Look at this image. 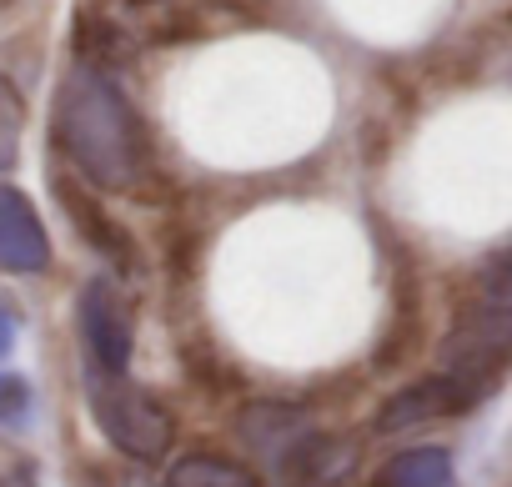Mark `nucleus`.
Returning a JSON list of instances; mask_svg holds the SVG:
<instances>
[{
    "instance_id": "nucleus-6",
    "label": "nucleus",
    "mask_w": 512,
    "mask_h": 487,
    "mask_svg": "<svg viewBox=\"0 0 512 487\" xmlns=\"http://www.w3.org/2000/svg\"><path fill=\"white\" fill-rule=\"evenodd\" d=\"M241 437L256 447V452H267L277 462H287L292 452H302L312 437H307V412L297 407H282V402H256L246 417H241Z\"/></svg>"
},
{
    "instance_id": "nucleus-14",
    "label": "nucleus",
    "mask_w": 512,
    "mask_h": 487,
    "mask_svg": "<svg viewBox=\"0 0 512 487\" xmlns=\"http://www.w3.org/2000/svg\"><path fill=\"white\" fill-rule=\"evenodd\" d=\"M11 342H16V322H11L6 312H0V357L11 352Z\"/></svg>"
},
{
    "instance_id": "nucleus-3",
    "label": "nucleus",
    "mask_w": 512,
    "mask_h": 487,
    "mask_svg": "<svg viewBox=\"0 0 512 487\" xmlns=\"http://www.w3.org/2000/svg\"><path fill=\"white\" fill-rule=\"evenodd\" d=\"M86 397H91L96 427H101V432L111 437V447H121L126 457L156 462V457H166V447L176 442L171 412H166L146 387H136L126 372H101V367H91V372H86Z\"/></svg>"
},
{
    "instance_id": "nucleus-4",
    "label": "nucleus",
    "mask_w": 512,
    "mask_h": 487,
    "mask_svg": "<svg viewBox=\"0 0 512 487\" xmlns=\"http://www.w3.org/2000/svg\"><path fill=\"white\" fill-rule=\"evenodd\" d=\"M76 322H81V342L91 352V367L101 372H126L131 367V312L121 302V292L111 282H86L81 302H76Z\"/></svg>"
},
{
    "instance_id": "nucleus-15",
    "label": "nucleus",
    "mask_w": 512,
    "mask_h": 487,
    "mask_svg": "<svg viewBox=\"0 0 512 487\" xmlns=\"http://www.w3.org/2000/svg\"><path fill=\"white\" fill-rule=\"evenodd\" d=\"M126 487H151V482H126Z\"/></svg>"
},
{
    "instance_id": "nucleus-7",
    "label": "nucleus",
    "mask_w": 512,
    "mask_h": 487,
    "mask_svg": "<svg viewBox=\"0 0 512 487\" xmlns=\"http://www.w3.org/2000/svg\"><path fill=\"white\" fill-rule=\"evenodd\" d=\"M382 487H457L447 447H407L382 467Z\"/></svg>"
},
{
    "instance_id": "nucleus-5",
    "label": "nucleus",
    "mask_w": 512,
    "mask_h": 487,
    "mask_svg": "<svg viewBox=\"0 0 512 487\" xmlns=\"http://www.w3.org/2000/svg\"><path fill=\"white\" fill-rule=\"evenodd\" d=\"M51 267V236L36 201L16 186H0V272L41 277Z\"/></svg>"
},
{
    "instance_id": "nucleus-10",
    "label": "nucleus",
    "mask_w": 512,
    "mask_h": 487,
    "mask_svg": "<svg viewBox=\"0 0 512 487\" xmlns=\"http://www.w3.org/2000/svg\"><path fill=\"white\" fill-rule=\"evenodd\" d=\"M21 121H26L21 96H16V86H11L6 76H0V171L16 166V151H21Z\"/></svg>"
},
{
    "instance_id": "nucleus-12",
    "label": "nucleus",
    "mask_w": 512,
    "mask_h": 487,
    "mask_svg": "<svg viewBox=\"0 0 512 487\" xmlns=\"http://www.w3.org/2000/svg\"><path fill=\"white\" fill-rule=\"evenodd\" d=\"M482 282H487V292H512V247H502V252L482 267Z\"/></svg>"
},
{
    "instance_id": "nucleus-11",
    "label": "nucleus",
    "mask_w": 512,
    "mask_h": 487,
    "mask_svg": "<svg viewBox=\"0 0 512 487\" xmlns=\"http://www.w3.org/2000/svg\"><path fill=\"white\" fill-rule=\"evenodd\" d=\"M31 417V382L16 372H0V427H21Z\"/></svg>"
},
{
    "instance_id": "nucleus-9",
    "label": "nucleus",
    "mask_w": 512,
    "mask_h": 487,
    "mask_svg": "<svg viewBox=\"0 0 512 487\" xmlns=\"http://www.w3.org/2000/svg\"><path fill=\"white\" fill-rule=\"evenodd\" d=\"M61 196H66V211L76 216V226H81V231L96 241V247H101L106 257H111V252H116V257H126V236L111 226V216H101V211H96V206H91L81 191H71V186H61Z\"/></svg>"
},
{
    "instance_id": "nucleus-13",
    "label": "nucleus",
    "mask_w": 512,
    "mask_h": 487,
    "mask_svg": "<svg viewBox=\"0 0 512 487\" xmlns=\"http://www.w3.org/2000/svg\"><path fill=\"white\" fill-rule=\"evenodd\" d=\"M0 487H41V477H36L31 462H16V467L0 472Z\"/></svg>"
},
{
    "instance_id": "nucleus-1",
    "label": "nucleus",
    "mask_w": 512,
    "mask_h": 487,
    "mask_svg": "<svg viewBox=\"0 0 512 487\" xmlns=\"http://www.w3.org/2000/svg\"><path fill=\"white\" fill-rule=\"evenodd\" d=\"M56 141L101 191H131L151 171V141L131 101L96 66H71L56 91Z\"/></svg>"
},
{
    "instance_id": "nucleus-2",
    "label": "nucleus",
    "mask_w": 512,
    "mask_h": 487,
    "mask_svg": "<svg viewBox=\"0 0 512 487\" xmlns=\"http://www.w3.org/2000/svg\"><path fill=\"white\" fill-rule=\"evenodd\" d=\"M507 367H512V292H492L442 342L437 377L452 387L457 412H472L502 387Z\"/></svg>"
},
{
    "instance_id": "nucleus-8",
    "label": "nucleus",
    "mask_w": 512,
    "mask_h": 487,
    "mask_svg": "<svg viewBox=\"0 0 512 487\" xmlns=\"http://www.w3.org/2000/svg\"><path fill=\"white\" fill-rule=\"evenodd\" d=\"M166 487H256V477L231 462V457H216V452H191L171 467Z\"/></svg>"
}]
</instances>
